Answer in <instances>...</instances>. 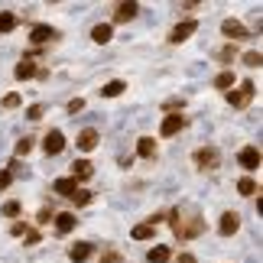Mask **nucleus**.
Returning <instances> with one entry per match:
<instances>
[{
  "label": "nucleus",
  "instance_id": "f257e3e1",
  "mask_svg": "<svg viewBox=\"0 0 263 263\" xmlns=\"http://www.w3.org/2000/svg\"><path fill=\"white\" fill-rule=\"evenodd\" d=\"M250 98H254V82H244L237 91H228L231 107H247V104H250Z\"/></svg>",
  "mask_w": 263,
  "mask_h": 263
},
{
  "label": "nucleus",
  "instance_id": "f03ea898",
  "mask_svg": "<svg viewBox=\"0 0 263 263\" xmlns=\"http://www.w3.org/2000/svg\"><path fill=\"white\" fill-rule=\"evenodd\" d=\"M43 149H46V156H55V153H62V149H65V137L59 134V130H52V134H46V140H43Z\"/></svg>",
  "mask_w": 263,
  "mask_h": 263
},
{
  "label": "nucleus",
  "instance_id": "7ed1b4c3",
  "mask_svg": "<svg viewBox=\"0 0 263 263\" xmlns=\"http://www.w3.org/2000/svg\"><path fill=\"white\" fill-rule=\"evenodd\" d=\"M260 159H263V156H260V149H257V146H244V149L237 153V163L244 166V169H257V166H260Z\"/></svg>",
  "mask_w": 263,
  "mask_h": 263
},
{
  "label": "nucleus",
  "instance_id": "20e7f679",
  "mask_svg": "<svg viewBox=\"0 0 263 263\" xmlns=\"http://www.w3.org/2000/svg\"><path fill=\"white\" fill-rule=\"evenodd\" d=\"M182 127H185V120H182V114H169V117L163 120V127H159V134H163V137H176Z\"/></svg>",
  "mask_w": 263,
  "mask_h": 263
},
{
  "label": "nucleus",
  "instance_id": "39448f33",
  "mask_svg": "<svg viewBox=\"0 0 263 263\" xmlns=\"http://www.w3.org/2000/svg\"><path fill=\"white\" fill-rule=\"evenodd\" d=\"M195 29H198V26H195V20H185V23H179L173 33H169V39H173V43H185V39L195 33Z\"/></svg>",
  "mask_w": 263,
  "mask_h": 263
},
{
  "label": "nucleus",
  "instance_id": "423d86ee",
  "mask_svg": "<svg viewBox=\"0 0 263 263\" xmlns=\"http://www.w3.org/2000/svg\"><path fill=\"white\" fill-rule=\"evenodd\" d=\"M221 33L228 39H244L247 29H244V23H237V20H224V23H221Z\"/></svg>",
  "mask_w": 263,
  "mask_h": 263
},
{
  "label": "nucleus",
  "instance_id": "0eeeda50",
  "mask_svg": "<svg viewBox=\"0 0 263 263\" xmlns=\"http://www.w3.org/2000/svg\"><path fill=\"white\" fill-rule=\"evenodd\" d=\"M95 176V166L88 163V159H78V163H72V179L82 182V179H91Z\"/></svg>",
  "mask_w": 263,
  "mask_h": 263
},
{
  "label": "nucleus",
  "instance_id": "6e6552de",
  "mask_svg": "<svg viewBox=\"0 0 263 263\" xmlns=\"http://www.w3.org/2000/svg\"><path fill=\"white\" fill-rule=\"evenodd\" d=\"M91 254H95V244H88V240H85V244H75L72 250H68V257H72L75 263H85Z\"/></svg>",
  "mask_w": 263,
  "mask_h": 263
},
{
  "label": "nucleus",
  "instance_id": "1a4fd4ad",
  "mask_svg": "<svg viewBox=\"0 0 263 263\" xmlns=\"http://www.w3.org/2000/svg\"><path fill=\"white\" fill-rule=\"evenodd\" d=\"M237 228H240V218L234 215V211H228V215H221V234H224V237H231V234H234Z\"/></svg>",
  "mask_w": 263,
  "mask_h": 263
},
{
  "label": "nucleus",
  "instance_id": "9d476101",
  "mask_svg": "<svg viewBox=\"0 0 263 263\" xmlns=\"http://www.w3.org/2000/svg\"><path fill=\"white\" fill-rule=\"evenodd\" d=\"M78 146H82V149H95L98 146V130L95 127H85L82 134H78Z\"/></svg>",
  "mask_w": 263,
  "mask_h": 263
},
{
  "label": "nucleus",
  "instance_id": "9b49d317",
  "mask_svg": "<svg viewBox=\"0 0 263 263\" xmlns=\"http://www.w3.org/2000/svg\"><path fill=\"white\" fill-rule=\"evenodd\" d=\"M52 189L59 192V195H68V198H72L75 192H78V182H75V179H55Z\"/></svg>",
  "mask_w": 263,
  "mask_h": 263
},
{
  "label": "nucleus",
  "instance_id": "f8f14e48",
  "mask_svg": "<svg viewBox=\"0 0 263 263\" xmlns=\"http://www.w3.org/2000/svg\"><path fill=\"white\" fill-rule=\"evenodd\" d=\"M215 159H218L215 149H198V153H195V163H198L201 169H215V166H218Z\"/></svg>",
  "mask_w": 263,
  "mask_h": 263
},
{
  "label": "nucleus",
  "instance_id": "ddd939ff",
  "mask_svg": "<svg viewBox=\"0 0 263 263\" xmlns=\"http://www.w3.org/2000/svg\"><path fill=\"white\" fill-rule=\"evenodd\" d=\"M137 7H140V4H120L117 13H114V20H117V23H127V20H134V16H137Z\"/></svg>",
  "mask_w": 263,
  "mask_h": 263
},
{
  "label": "nucleus",
  "instance_id": "4468645a",
  "mask_svg": "<svg viewBox=\"0 0 263 263\" xmlns=\"http://www.w3.org/2000/svg\"><path fill=\"white\" fill-rule=\"evenodd\" d=\"M130 237H134V240H149V237H156V224H137L134 231H130Z\"/></svg>",
  "mask_w": 263,
  "mask_h": 263
},
{
  "label": "nucleus",
  "instance_id": "2eb2a0df",
  "mask_svg": "<svg viewBox=\"0 0 263 263\" xmlns=\"http://www.w3.org/2000/svg\"><path fill=\"white\" fill-rule=\"evenodd\" d=\"M149 260H153V263H169V260H173V250H169L166 244H156L153 250H149Z\"/></svg>",
  "mask_w": 263,
  "mask_h": 263
},
{
  "label": "nucleus",
  "instance_id": "dca6fc26",
  "mask_svg": "<svg viewBox=\"0 0 263 263\" xmlns=\"http://www.w3.org/2000/svg\"><path fill=\"white\" fill-rule=\"evenodd\" d=\"M13 75L20 78V82H23V78H33V75H36V65H33V59H23V62H20V65L13 68Z\"/></svg>",
  "mask_w": 263,
  "mask_h": 263
},
{
  "label": "nucleus",
  "instance_id": "f3484780",
  "mask_svg": "<svg viewBox=\"0 0 263 263\" xmlns=\"http://www.w3.org/2000/svg\"><path fill=\"white\" fill-rule=\"evenodd\" d=\"M137 153L149 159V156H156V143H153V137H140V143H137Z\"/></svg>",
  "mask_w": 263,
  "mask_h": 263
},
{
  "label": "nucleus",
  "instance_id": "a211bd4d",
  "mask_svg": "<svg viewBox=\"0 0 263 263\" xmlns=\"http://www.w3.org/2000/svg\"><path fill=\"white\" fill-rule=\"evenodd\" d=\"M110 36H114V29H110L107 23H101V26L91 29V39H95V43H110Z\"/></svg>",
  "mask_w": 263,
  "mask_h": 263
},
{
  "label": "nucleus",
  "instance_id": "6ab92c4d",
  "mask_svg": "<svg viewBox=\"0 0 263 263\" xmlns=\"http://www.w3.org/2000/svg\"><path fill=\"white\" fill-rule=\"evenodd\" d=\"M75 228V215H55V231L59 234H68Z\"/></svg>",
  "mask_w": 263,
  "mask_h": 263
},
{
  "label": "nucleus",
  "instance_id": "aec40b11",
  "mask_svg": "<svg viewBox=\"0 0 263 263\" xmlns=\"http://www.w3.org/2000/svg\"><path fill=\"white\" fill-rule=\"evenodd\" d=\"M124 91H127L124 82H107L104 88H101V95H104V98H117V95H124Z\"/></svg>",
  "mask_w": 263,
  "mask_h": 263
},
{
  "label": "nucleus",
  "instance_id": "412c9836",
  "mask_svg": "<svg viewBox=\"0 0 263 263\" xmlns=\"http://www.w3.org/2000/svg\"><path fill=\"white\" fill-rule=\"evenodd\" d=\"M237 82H234V72H221L218 78H215V88H221V91H231Z\"/></svg>",
  "mask_w": 263,
  "mask_h": 263
},
{
  "label": "nucleus",
  "instance_id": "4be33fe9",
  "mask_svg": "<svg viewBox=\"0 0 263 263\" xmlns=\"http://www.w3.org/2000/svg\"><path fill=\"white\" fill-rule=\"evenodd\" d=\"M55 36V29H49V26H36L33 29V43H46V39H52Z\"/></svg>",
  "mask_w": 263,
  "mask_h": 263
},
{
  "label": "nucleus",
  "instance_id": "5701e85b",
  "mask_svg": "<svg viewBox=\"0 0 263 263\" xmlns=\"http://www.w3.org/2000/svg\"><path fill=\"white\" fill-rule=\"evenodd\" d=\"M10 29H16V16L13 13H0V33H10Z\"/></svg>",
  "mask_w": 263,
  "mask_h": 263
},
{
  "label": "nucleus",
  "instance_id": "b1692460",
  "mask_svg": "<svg viewBox=\"0 0 263 263\" xmlns=\"http://www.w3.org/2000/svg\"><path fill=\"white\" fill-rule=\"evenodd\" d=\"M237 192H240V195H254V192H257V182L254 179H240L237 182Z\"/></svg>",
  "mask_w": 263,
  "mask_h": 263
},
{
  "label": "nucleus",
  "instance_id": "393cba45",
  "mask_svg": "<svg viewBox=\"0 0 263 263\" xmlns=\"http://www.w3.org/2000/svg\"><path fill=\"white\" fill-rule=\"evenodd\" d=\"M20 104H23V98H20V95H13V91L4 95V107H20Z\"/></svg>",
  "mask_w": 263,
  "mask_h": 263
},
{
  "label": "nucleus",
  "instance_id": "a878e982",
  "mask_svg": "<svg viewBox=\"0 0 263 263\" xmlns=\"http://www.w3.org/2000/svg\"><path fill=\"white\" fill-rule=\"evenodd\" d=\"M244 62H247L250 68H254V65L260 68V62H263V55H260V52H257V49H254V52H247V55H244Z\"/></svg>",
  "mask_w": 263,
  "mask_h": 263
},
{
  "label": "nucleus",
  "instance_id": "bb28decb",
  "mask_svg": "<svg viewBox=\"0 0 263 263\" xmlns=\"http://www.w3.org/2000/svg\"><path fill=\"white\" fill-rule=\"evenodd\" d=\"M29 149H33V140H26V137H23V140L16 143V156H26Z\"/></svg>",
  "mask_w": 263,
  "mask_h": 263
},
{
  "label": "nucleus",
  "instance_id": "cd10ccee",
  "mask_svg": "<svg viewBox=\"0 0 263 263\" xmlns=\"http://www.w3.org/2000/svg\"><path fill=\"white\" fill-rule=\"evenodd\" d=\"M4 215L7 218H16L20 215V205H16V201H7V205H4Z\"/></svg>",
  "mask_w": 263,
  "mask_h": 263
},
{
  "label": "nucleus",
  "instance_id": "c85d7f7f",
  "mask_svg": "<svg viewBox=\"0 0 263 263\" xmlns=\"http://www.w3.org/2000/svg\"><path fill=\"white\" fill-rule=\"evenodd\" d=\"M10 182H13V173H10V169H0V189H7Z\"/></svg>",
  "mask_w": 263,
  "mask_h": 263
},
{
  "label": "nucleus",
  "instance_id": "c756f323",
  "mask_svg": "<svg viewBox=\"0 0 263 263\" xmlns=\"http://www.w3.org/2000/svg\"><path fill=\"white\" fill-rule=\"evenodd\" d=\"M75 205H88V201H91V192H75Z\"/></svg>",
  "mask_w": 263,
  "mask_h": 263
},
{
  "label": "nucleus",
  "instance_id": "7c9ffc66",
  "mask_svg": "<svg viewBox=\"0 0 263 263\" xmlns=\"http://www.w3.org/2000/svg\"><path fill=\"white\" fill-rule=\"evenodd\" d=\"M26 114H29V120H39V117H43V107H39V104H33V107L26 110Z\"/></svg>",
  "mask_w": 263,
  "mask_h": 263
},
{
  "label": "nucleus",
  "instance_id": "2f4dec72",
  "mask_svg": "<svg viewBox=\"0 0 263 263\" xmlns=\"http://www.w3.org/2000/svg\"><path fill=\"white\" fill-rule=\"evenodd\" d=\"M26 231H29L26 224H13V228H10V234H13V237H23V234H26Z\"/></svg>",
  "mask_w": 263,
  "mask_h": 263
},
{
  "label": "nucleus",
  "instance_id": "473e14b6",
  "mask_svg": "<svg viewBox=\"0 0 263 263\" xmlns=\"http://www.w3.org/2000/svg\"><path fill=\"white\" fill-rule=\"evenodd\" d=\"M49 218H52V211H49V208H43V211H39V215H36V221H39V224H46Z\"/></svg>",
  "mask_w": 263,
  "mask_h": 263
},
{
  "label": "nucleus",
  "instance_id": "72a5a7b5",
  "mask_svg": "<svg viewBox=\"0 0 263 263\" xmlns=\"http://www.w3.org/2000/svg\"><path fill=\"white\" fill-rule=\"evenodd\" d=\"M23 237H26V244H39V234H36V231H26Z\"/></svg>",
  "mask_w": 263,
  "mask_h": 263
},
{
  "label": "nucleus",
  "instance_id": "f704fd0d",
  "mask_svg": "<svg viewBox=\"0 0 263 263\" xmlns=\"http://www.w3.org/2000/svg\"><path fill=\"white\" fill-rule=\"evenodd\" d=\"M82 107H85V101H82V98H75L72 104H68V110H72V114H75V110H82Z\"/></svg>",
  "mask_w": 263,
  "mask_h": 263
},
{
  "label": "nucleus",
  "instance_id": "c9c22d12",
  "mask_svg": "<svg viewBox=\"0 0 263 263\" xmlns=\"http://www.w3.org/2000/svg\"><path fill=\"white\" fill-rule=\"evenodd\" d=\"M176 263H195V257H192V254H182V257H179Z\"/></svg>",
  "mask_w": 263,
  "mask_h": 263
}]
</instances>
